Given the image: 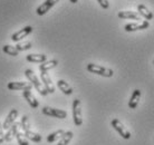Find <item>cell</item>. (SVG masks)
<instances>
[{"label":"cell","mask_w":154,"mask_h":145,"mask_svg":"<svg viewBox=\"0 0 154 145\" xmlns=\"http://www.w3.org/2000/svg\"><path fill=\"white\" fill-rule=\"evenodd\" d=\"M150 27V23L147 20H142L141 23H127L124 26V30L127 32H132V31L136 30H144Z\"/></svg>","instance_id":"6"},{"label":"cell","mask_w":154,"mask_h":145,"mask_svg":"<svg viewBox=\"0 0 154 145\" xmlns=\"http://www.w3.org/2000/svg\"><path fill=\"white\" fill-rule=\"evenodd\" d=\"M119 18L121 19H132V20H141V16L139 12L131 11V10H125V11H119L117 14Z\"/></svg>","instance_id":"13"},{"label":"cell","mask_w":154,"mask_h":145,"mask_svg":"<svg viewBox=\"0 0 154 145\" xmlns=\"http://www.w3.org/2000/svg\"><path fill=\"white\" fill-rule=\"evenodd\" d=\"M73 136H74L73 132H70V131H68V132H65V133H64V135L59 138V142H58L57 145H68V144H69V142L72 141Z\"/></svg>","instance_id":"22"},{"label":"cell","mask_w":154,"mask_h":145,"mask_svg":"<svg viewBox=\"0 0 154 145\" xmlns=\"http://www.w3.org/2000/svg\"><path fill=\"white\" fill-rule=\"evenodd\" d=\"M32 32V27L31 26H26L23 27V29H20L19 31H17L11 36V40L15 42H19L20 40H23V38H26L28 35H30Z\"/></svg>","instance_id":"8"},{"label":"cell","mask_w":154,"mask_h":145,"mask_svg":"<svg viewBox=\"0 0 154 145\" xmlns=\"http://www.w3.org/2000/svg\"><path fill=\"white\" fill-rule=\"evenodd\" d=\"M137 12H139V15L141 16V17H144L145 18V20H152L153 19V12L150 11L149 10V8H146L144 5H139L137 6Z\"/></svg>","instance_id":"17"},{"label":"cell","mask_w":154,"mask_h":145,"mask_svg":"<svg viewBox=\"0 0 154 145\" xmlns=\"http://www.w3.org/2000/svg\"><path fill=\"white\" fill-rule=\"evenodd\" d=\"M25 76L27 77V79L29 80V83L36 88V91H37L40 95L42 96L48 95V92L46 91V88L44 87L42 83H40V80L38 79V77L36 76L35 72H32L31 69H26V70H25Z\"/></svg>","instance_id":"1"},{"label":"cell","mask_w":154,"mask_h":145,"mask_svg":"<svg viewBox=\"0 0 154 145\" xmlns=\"http://www.w3.org/2000/svg\"><path fill=\"white\" fill-rule=\"evenodd\" d=\"M18 114H19V112L17 111L16 108H12L11 111L9 112V114L7 115V117L5 119V123L2 124L4 126V130H9L10 127H11L14 124L16 123V119L18 117Z\"/></svg>","instance_id":"10"},{"label":"cell","mask_w":154,"mask_h":145,"mask_svg":"<svg viewBox=\"0 0 154 145\" xmlns=\"http://www.w3.org/2000/svg\"><path fill=\"white\" fill-rule=\"evenodd\" d=\"M87 70L89 72H92V74H96V75H100V76H103V77H113L114 75V72H113V69L111 68H106V67H103V66L100 65H96V64H88L87 65Z\"/></svg>","instance_id":"2"},{"label":"cell","mask_w":154,"mask_h":145,"mask_svg":"<svg viewBox=\"0 0 154 145\" xmlns=\"http://www.w3.org/2000/svg\"><path fill=\"white\" fill-rule=\"evenodd\" d=\"M14 137H15V124H14L9 130H7V133L5 134V141L11 142Z\"/></svg>","instance_id":"26"},{"label":"cell","mask_w":154,"mask_h":145,"mask_svg":"<svg viewBox=\"0 0 154 145\" xmlns=\"http://www.w3.org/2000/svg\"><path fill=\"white\" fill-rule=\"evenodd\" d=\"M59 0H46L45 2H42L40 6H39L37 9H36V12L38 16H44L46 15L47 12L49 11L51 8L54 7L55 5L57 4Z\"/></svg>","instance_id":"9"},{"label":"cell","mask_w":154,"mask_h":145,"mask_svg":"<svg viewBox=\"0 0 154 145\" xmlns=\"http://www.w3.org/2000/svg\"><path fill=\"white\" fill-rule=\"evenodd\" d=\"M40 78H42V83L44 85V87L46 88V91L48 94H54L55 93V86L51 82L50 76L47 74V72H44L40 74Z\"/></svg>","instance_id":"11"},{"label":"cell","mask_w":154,"mask_h":145,"mask_svg":"<svg viewBox=\"0 0 154 145\" xmlns=\"http://www.w3.org/2000/svg\"><path fill=\"white\" fill-rule=\"evenodd\" d=\"M20 127H21V130H23V132L30 130V123H29L28 116L23 115V117H21V121H20Z\"/></svg>","instance_id":"25"},{"label":"cell","mask_w":154,"mask_h":145,"mask_svg":"<svg viewBox=\"0 0 154 145\" xmlns=\"http://www.w3.org/2000/svg\"><path fill=\"white\" fill-rule=\"evenodd\" d=\"M64 133H65V131L64 130L55 131V132L50 133L49 135L47 136V142H48V143H54V142H56L57 140H59V138L62 137L63 135H64Z\"/></svg>","instance_id":"20"},{"label":"cell","mask_w":154,"mask_h":145,"mask_svg":"<svg viewBox=\"0 0 154 145\" xmlns=\"http://www.w3.org/2000/svg\"><path fill=\"white\" fill-rule=\"evenodd\" d=\"M42 114L46 115V116H51V117H56V119H64L67 117V112L63 111V110H57V108H53L49 106L42 107Z\"/></svg>","instance_id":"5"},{"label":"cell","mask_w":154,"mask_h":145,"mask_svg":"<svg viewBox=\"0 0 154 145\" xmlns=\"http://www.w3.org/2000/svg\"><path fill=\"white\" fill-rule=\"evenodd\" d=\"M31 46H32V44L30 42H17V45L15 47L18 51H23V50L30 49Z\"/></svg>","instance_id":"24"},{"label":"cell","mask_w":154,"mask_h":145,"mask_svg":"<svg viewBox=\"0 0 154 145\" xmlns=\"http://www.w3.org/2000/svg\"><path fill=\"white\" fill-rule=\"evenodd\" d=\"M2 50H4L5 54H8V55L14 56V57L19 55V51L16 49V47L11 46V45H5V46L2 47Z\"/></svg>","instance_id":"23"},{"label":"cell","mask_w":154,"mask_h":145,"mask_svg":"<svg viewBox=\"0 0 154 145\" xmlns=\"http://www.w3.org/2000/svg\"><path fill=\"white\" fill-rule=\"evenodd\" d=\"M26 60L29 63H39L42 64L47 60V56L44 54H29L26 56Z\"/></svg>","instance_id":"16"},{"label":"cell","mask_w":154,"mask_h":145,"mask_svg":"<svg viewBox=\"0 0 154 145\" xmlns=\"http://www.w3.org/2000/svg\"><path fill=\"white\" fill-rule=\"evenodd\" d=\"M73 119L76 126H82L83 115H82V103L78 98H75L73 102Z\"/></svg>","instance_id":"3"},{"label":"cell","mask_w":154,"mask_h":145,"mask_svg":"<svg viewBox=\"0 0 154 145\" xmlns=\"http://www.w3.org/2000/svg\"><path fill=\"white\" fill-rule=\"evenodd\" d=\"M15 137L17 138V142L19 145H29L25 134L21 132V127H20L19 123H15Z\"/></svg>","instance_id":"12"},{"label":"cell","mask_w":154,"mask_h":145,"mask_svg":"<svg viewBox=\"0 0 154 145\" xmlns=\"http://www.w3.org/2000/svg\"><path fill=\"white\" fill-rule=\"evenodd\" d=\"M5 142V134H4V126L0 123V144Z\"/></svg>","instance_id":"28"},{"label":"cell","mask_w":154,"mask_h":145,"mask_svg":"<svg viewBox=\"0 0 154 145\" xmlns=\"http://www.w3.org/2000/svg\"><path fill=\"white\" fill-rule=\"evenodd\" d=\"M23 98L27 100V103L30 105V107H32V108H37V107L39 106V103L38 100L36 99V97L34 95H32V93H31V91H23Z\"/></svg>","instance_id":"14"},{"label":"cell","mask_w":154,"mask_h":145,"mask_svg":"<svg viewBox=\"0 0 154 145\" xmlns=\"http://www.w3.org/2000/svg\"><path fill=\"white\" fill-rule=\"evenodd\" d=\"M140 98H141V91L140 89H134L132 93V96L128 100V107L131 110H135L139 105Z\"/></svg>","instance_id":"15"},{"label":"cell","mask_w":154,"mask_h":145,"mask_svg":"<svg viewBox=\"0 0 154 145\" xmlns=\"http://www.w3.org/2000/svg\"><path fill=\"white\" fill-rule=\"evenodd\" d=\"M111 125L124 140H130L131 138V133L127 131V128L119 119H113L112 122H111Z\"/></svg>","instance_id":"4"},{"label":"cell","mask_w":154,"mask_h":145,"mask_svg":"<svg viewBox=\"0 0 154 145\" xmlns=\"http://www.w3.org/2000/svg\"><path fill=\"white\" fill-rule=\"evenodd\" d=\"M58 65V60L57 59H50V60H46L45 63H42L39 65V70L42 72H48L50 69L55 68L56 66Z\"/></svg>","instance_id":"18"},{"label":"cell","mask_w":154,"mask_h":145,"mask_svg":"<svg viewBox=\"0 0 154 145\" xmlns=\"http://www.w3.org/2000/svg\"><path fill=\"white\" fill-rule=\"evenodd\" d=\"M7 87L10 91H25V89L31 91L32 85L30 83H26V82H11V83H8Z\"/></svg>","instance_id":"7"},{"label":"cell","mask_w":154,"mask_h":145,"mask_svg":"<svg viewBox=\"0 0 154 145\" xmlns=\"http://www.w3.org/2000/svg\"><path fill=\"white\" fill-rule=\"evenodd\" d=\"M153 64H154V60H153Z\"/></svg>","instance_id":"30"},{"label":"cell","mask_w":154,"mask_h":145,"mask_svg":"<svg viewBox=\"0 0 154 145\" xmlns=\"http://www.w3.org/2000/svg\"><path fill=\"white\" fill-rule=\"evenodd\" d=\"M97 2L100 5V7L103 8V9H107V8L109 7L108 0H97Z\"/></svg>","instance_id":"27"},{"label":"cell","mask_w":154,"mask_h":145,"mask_svg":"<svg viewBox=\"0 0 154 145\" xmlns=\"http://www.w3.org/2000/svg\"><path fill=\"white\" fill-rule=\"evenodd\" d=\"M57 86H58V88L62 91L65 95H72L73 94V88L70 87V85L68 84V83H66L65 80L64 79H59L57 82Z\"/></svg>","instance_id":"19"},{"label":"cell","mask_w":154,"mask_h":145,"mask_svg":"<svg viewBox=\"0 0 154 145\" xmlns=\"http://www.w3.org/2000/svg\"><path fill=\"white\" fill-rule=\"evenodd\" d=\"M70 2H72V4H77V1H78V0H69Z\"/></svg>","instance_id":"29"},{"label":"cell","mask_w":154,"mask_h":145,"mask_svg":"<svg viewBox=\"0 0 154 145\" xmlns=\"http://www.w3.org/2000/svg\"><path fill=\"white\" fill-rule=\"evenodd\" d=\"M23 134H25L26 138H28V140H30V141H32V142H35V143H39V142H42V136H40L39 134L32 132L31 130L23 132Z\"/></svg>","instance_id":"21"}]
</instances>
